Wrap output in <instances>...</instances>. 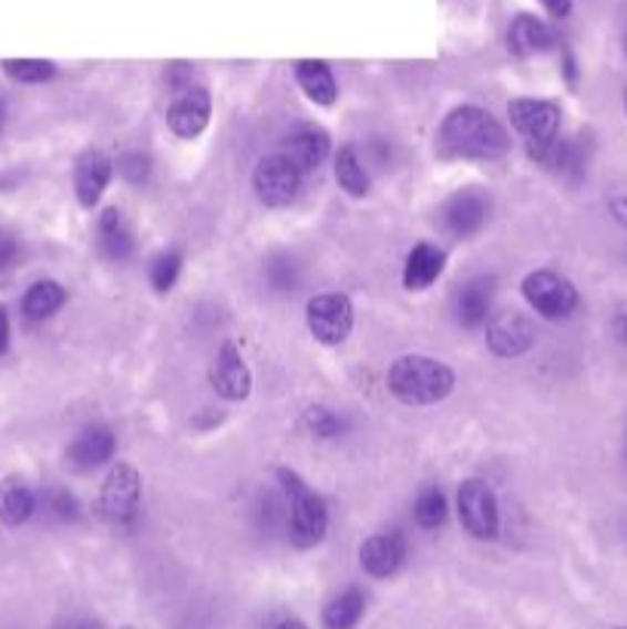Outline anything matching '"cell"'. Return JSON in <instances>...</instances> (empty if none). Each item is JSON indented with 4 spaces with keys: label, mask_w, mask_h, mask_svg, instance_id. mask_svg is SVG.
<instances>
[{
    "label": "cell",
    "mask_w": 627,
    "mask_h": 629,
    "mask_svg": "<svg viewBox=\"0 0 627 629\" xmlns=\"http://www.w3.org/2000/svg\"><path fill=\"white\" fill-rule=\"evenodd\" d=\"M436 145L443 157H464V161H492L502 157L511 142L502 123L490 111L477 105H462L446 114L440 123Z\"/></svg>",
    "instance_id": "obj_1"
},
{
    "label": "cell",
    "mask_w": 627,
    "mask_h": 629,
    "mask_svg": "<svg viewBox=\"0 0 627 629\" xmlns=\"http://www.w3.org/2000/svg\"><path fill=\"white\" fill-rule=\"evenodd\" d=\"M388 388L397 400L407 405H434L446 400L455 388V372L443 360L410 353L400 357L388 372Z\"/></svg>",
    "instance_id": "obj_2"
},
{
    "label": "cell",
    "mask_w": 627,
    "mask_h": 629,
    "mask_svg": "<svg viewBox=\"0 0 627 629\" xmlns=\"http://www.w3.org/2000/svg\"><path fill=\"white\" fill-rule=\"evenodd\" d=\"M277 476H280L284 495L289 501V537H292V544L301 549L317 547L327 537L329 528V513L323 497L311 492L308 483L292 470H280Z\"/></svg>",
    "instance_id": "obj_3"
},
{
    "label": "cell",
    "mask_w": 627,
    "mask_h": 629,
    "mask_svg": "<svg viewBox=\"0 0 627 629\" xmlns=\"http://www.w3.org/2000/svg\"><path fill=\"white\" fill-rule=\"evenodd\" d=\"M308 329L320 344H345L354 329V305L341 292L314 295L308 301Z\"/></svg>",
    "instance_id": "obj_4"
},
{
    "label": "cell",
    "mask_w": 627,
    "mask_h": 629,
    "mask_svg": "<svg viewBox=\"0 0 627 629\" xmlns=\"http://www.w3.org/2000/svg\"><path fill=\"white\" fill-rule=\"evenodd\" d=\"M523 298L530 301L532 310H538L547 320H563L578 308L575 286L554 270H532L523 280Z\"/></svg>",
    "instance_id": "obj_5"
},
{
    "label": "cell",
    "mask_w": 627,
    "mask_h": 629,
    "mask_svg": "<svg viewBox=\"0 0 627 629\" xmlns=\"http://www.w3.org/2000/svg\"><path fill=\"white\" fill-rule=\"evenodd\" d=\"M138 497H142V476L133 464H117L111 467L109 480L102 485L99 507L111 525H130L138 513Z\"/></svg>",
    "instance_id": "obj_6"
},
{
    "label": "cell",
    "mask_w": 627,
    "mask_h": 629,
    "mask_svg": "<svg viewBox=\"0 0 627 629\" xmlns=\"http://www.w3.org/2000/svg\"><path fill=\"white\" fill-rule=\"evenodd\" d=\"M253 188L265 206H289L296 200V194L301 188V173L296 163L289 161L287 154H271L256 166L253 175Z\"/></svg>",
    "instance_id": "obj_7"
},
{
    "label": "cell",
    "mask_w": 627,
    "mask_h": 629,
    "mask_svg": "<svg viewBox=\"0 0 627 629\" xmlns=\"http://www.w3.org/2000/svg\"><path fill=\"white\" fill-rule=\"evenodd\" d=\"M459 516L477 540H492L498 535V501L483 480H467L459 488Z\"/></svg>",
    "instance_id": "obj_8"
},
{
    "label": "cell",
    "mask_w": 627,
    "mask_h": 629,
    "mask_svg": "<svg viewBox=\"0 0 627 629\" xmlns=\"http://www.w3.org/2000/svg\"><path fill=\"white\" fill-rule=\"evenodd\" d=\"M209 114H213V102L204 86H185L169 105V130L182 138H197L209 126Z\"/></svg>",
    "instance_id": "obj_9"
},
{
    "label": "cell",
    "mask_w": 627,
    "mask_h": 629,
    "mask_svg": "<svg viewBox=\"0 0 627 629\" xmlns=\"http://www.w3.org/2000/svg\"><path fill=\"white\" fill-rule=\"evenodd\" d=\"M511 123L520 133L526 135V142H547L559 135V107L554 102L542 99H517L507 105Z\"/></svg>",
    "instance_id": "obj_10"
},
{
    "label": "cell",
    "mask_w": 627,
    "mask_h": 629,
    "mask_svg": "<svg viewBox=\"0 0 627 629\" xmlns=\"http://www.w3.org/2000/svg\"><path fill=\"white\" fill-rule=\"evenodd\" d=\"M486 341H490L492 353L514 360V357H523L535 344V332H532V322L523 313L511 310V313L492 317L490 329H486Z\"/></svg>",
    "instance_id": "obj_11"
},
{
    "label": "cell",
    "mask_w": 627,
    "mask_h": 629,
    "mask_svg": "<svg viewBox=\"0 0 627 629\" xmlns=\"http://www.w3.org/2000/svg\"><path fill=\"white\" fill-rule=\"evenodd\" d=\"M213 388L218 390V396L232 402L246 400L253 390V372L234 341H225L218 350L216 365H213Z\"/></svg>",
    "instance_id": "obj_12"
},
{
    "label": "cell",
    "mask_w": 627,
    "mask_h": 629,
    "mask_svg": "<svg viewBox=\"0 0 627 629\" xmlns=\"http://www.w3.org/2000/svg\"><path fill=\"white\" fill-rule=\"evenodd\" d=\"M486 213H490V206H486L483 194H477V190H459L455 197L446 200L440 221H443V228L450 230L452 237L464 240V237H471V234H477L483 228Z\"/></svg>",
    "instance_id": "obj_13"
},
{
    "label": "cell",
    "mask_w": 627,
    "mask_h": 629,
    "mask_svg": "<svg viewBox=\"0 0 627 629\" xmlns=\"http://www.w3.org/2000/svg\"><path fill=\"white\" fill-rule=\"evenodd\" d=\"M114 448H117V440L109 427H86L81 436H74L69 452H65V461H69L71 470L90 473V470L109 464L114 457Z\"/></svg>",
    "instance_id": "obj_14"
},
{
    "label": "cell",
    "mask_w": 627,
    "mask_h": 629,
    "mask_svg": "<svg viewBox=\"0 0 627 629\" xmlns=\"http://www.w3.org/2000/svg\"><path fill=\"white\" fill-rule=\"evenodd\" d=\"M407 556V540L400 532H382L372 535L360 549V563L372 577H391L403 565Z\"/></svg>",
    "instance_id": "obj_15"
},
{
    "label": "cell",
    "mask_w": 627,
    "mask_h": 629,
    "mask_svg": "<svg viewBox=\"0 0 627 629\" xmlns=\"http://www.w3.org/2000/svg\"><path fill=\"white\" fill-rule=\"evenodd\" d=\"M111 182V161L102 154V151H86L81 161H78V169H74V190H78V200L86 209H93L102 194L109 188Z\"/></svg>",
    "instance_id": "obj_16"
},
{
    "label": "cell",
    "mask_w": 627,
    "mask_h": 629,
    "mask_svg": "<svg viewBox=\"0 0 627 629\" xmlns=\"http://www.w3.org/2000/svg\"><path fill=\"white\" fill-rule=\"evenodd\" d=\"M554 43H557L554 28L542 22V19H535V16H517L507 28V47L517 55L547 53Z\"/></svg>",
    "instance_id": "obj_17"
},
{
    "label": "cell",
    "mask_w": 627,
    "mask_h": 629,
    "mask_svg": "<svg viewBox=\"0 0 627 629\" xmlns=\"http://www.w3.org/2000/svg\"><path fill=\"white\" fill-rule=\"evenodd\" d=\"M443 265H446L443 249H436L431 243H419L403 265V286L410 292H422L431 282H436V277L443 274Z\"/></svg>",
    "instance_id": "obj_18"
},
{
    "label": "cell",
    "mask_w": 627,
    "mask_h": 629,
    "mask_svg": "<svg viewBox=\"0 0 627 629\" xmlns=\"http://www.w3.org/2000/svg\"><path fill=\"white\" fill-rule=\"evenodd\" d=\"M99 243L109 258L114 261H126L130 255L136 252V234L133 225L126 221V215L121 209H105L99 218Z\"/></svg>",
    "instance_id": "obj_19"
},
{
    "label": "cell",
    "mask_w": 627,
    "mask_h": 629,
    "mask_svg": "<svg viewBox=\"0 0 627 629\" xmlns=\"http://www.w3.org/2000/svg\"><path fill=\"white\" fill-rule=\"evenodd\" d=\"M287 154L289 161L299 166V173H314V169H320L323 161L329 157V138L323 130H317V126H305L299 130L296 135H289V145H287Z\"/></svg>",
    "instance_id": "obj_20"
},
{
    "label": "cell",
    "mask_w": 627,
    "mask_h": 629,
    "mask_svg": "<svg viewBox=\"0 0 627 629\" xmlns=\"http://www.w3.org/2000/svg\"><path fill=\"white\" fill-rule=\"evenodd\" d=\"M492 310V280L490 277H477V280H467L455 295V313L464 326H483L490 320Z\"/></svg>",
    "instance_id": "obj_21"
},
{
    "label": "cell",
    "mask_w": 627,
    "mask_h": 629,
    "mask_svg": "<svg viewBox=\"0 0 627 629\" xmlns=\"http://www.w3.org/2000/svg\"><path fill=\"white\" fill-rule=\"evenodd\" d=\"M296 81L305 90V95L311 102H317V105H332L339 99L336 78H332L327 62H320V59H301L299 65H296Z\"/></svg>",
    "instance_id": "obj_22"
},
{
    "label": "cell",
    "mask_w": 627,
    "mask_h": 629,
    "mask_svg": "<svg viewBox=\"0 0 627 629\" xmlns=\"http://www.w3.org/2000/svg\"><path fill=\"white\" fill-rule=\"evenodd\" d=\"M38 509V495L28 488L22 480H7L0 483V523L3 525H25Z\"/></svg>",
    "instance_id": "obj_23"
},
{
    "label": "cell",
    "mask_w": 627,
    "mask_h": 629,
    "mask_svg": "<svg viewBox=\"0 0 627 629\" xmlns=\"http://www.w3.org/2000/svg\"><path fill=\"white\" fill-rule=\"evenodd\" d=\"M62 305H65V289L55 280H38L22 298V313H25V320L43 322L50 320Z\"/></svg>",
    "instance_id": "obj_24"
},
{
    "label": "cell",
    "mask_w": 627,
    "mask_h": 629,
    "mask_svg": "<svg viewBox=\"0 0 627 629\" xmlns=\"http://www.w3.org/2000/svg\"><path fill=\"white\" fill-rule=\"evenodd\" d=\"M336 178L341 190H348L351 197H363L369 190V169L363 157L357 154V147L345 145L336 157Z\"/></svg>",
    "instance_id": "obj_25"
},
{
    "label": "cell",
    "mask_w": 627,
    "mask_h": 629,
    "mask_svg": "<svg viewBox=\"0 0 627 629\" xmlns=\"http://www.w3.org/2000/svg\"><path fill=\"white\" fill-rule=\"evenodd\" d=\"M360 615H363V592L348 589L323 608V623H327V629H351L357 627Z\"/></svg>",
    "instance_id": "obj_26"
},
{
    "label": "cell",
    "mask_w": 627,
    "mask_h": 629,
    "mask_svg": "<svg viewBox=\"0 0 627 629\" xmlns=\"http://www.w3.org/2000/svg\"><path fill=\"white\" fill-rule=\"evenodd\" d=\"M3 71L19 83H43L53 78L55 65L47 59H10L3 62Z\"/></svg>",
    "instance_id": "obj_27"
},
{
    "label": "cell",
    "mask_w": 627,
    "mask_h": 629,
    "mask_svg": "<svg viewBox=\"0 0 627 629\" xmlns=\"http://www.w3.org/2000/svg\"><path fill=\"white\" fill-rule=\"evenodd\" d=\"M178 270H182V255L176 249L169 252H161L154 261H151V286L157 292H169L178 280Z\"/></svg>",
    "instance_id": "obj_28"
},
{
    "label": "cell",
    "mask_w": 627,
    "mask_h": 629,
    "mask_svg": "<svg viewBox=\"0 0 627 629\" xmlns=\"http://www.w3.org/2000/svg\"><path fill=\"white\" fill-rule=\"evenodd\" d=\"M415 519L422 528H436L446 519V497L436 488H424L419 501H415Z\"/></svg>",
    "instance_id": "obj_29"
},
{
    "label": "cell",
    "mask_w": 627,
    "mask_h": 629,
    "mask_svg": "<svg viewBox=\"0 0 627 629\" xmlns=\"http://www.w3.org/2000/svg\"><path fill=\"white\" fill-rule=\"evenodd\" d=\"M43 509L53 516L55 523H74L78 516H81V504H78V497L65 492V488H50V492H43Z\"/></svg>",
    "instance_id": "obj_30"
},
{
    "label": "cell",
    "mask_w": 627,
    "mask_h": 629,
    "mask_svg": "<svg viewBox=\"0 0 627 629\" xmlns=\"http://www.w3.org/2000/svg\"><path fill=\"white\" fill-rule=\"evenodd\" d=\"M305 427L311 430L317 440H332L341 433V417L332 412V409H323V405H314L305 412Z\"/></svg>",
    "instance_id": "obj_31"
},
{
    "label": "cell",
    "mask_w": 627,
    "mask_h": 629,
    "mask_svg": "<svg viewBox=\"0 0 627 629\" xmlns=\"http://www.w3.org/2000/svg\"><path fill=\"white\" fill-rule=\"evenodd\" d=\"M265 277L274 292H289L296 286V265L287 255H274L271 261L265 265Z\"/></svg>",
    "instance_id": "obj_32"
},
{
    "label": "cell",
    "mask_w": 627,
    "mask_h": 629,
    "mask_svg": "<svg viewBox=\"0 0 627 629\" xmlns=\"http://www.w3.org/2000/svg\"><path fill=\"white\" fill-rule=\"evenodd\" d=\"M117 173H121L130 185H142V182H148L151 161L145 157V154H138V151H133V154H123L121 161H117Z\"/></svg>",
    "instance_id": "obj_33"
},
{
    "label": "cell",
    "mask_w": 627,
    "mask_h": 629,
    "mask_svg": "<svg viewBox=\"0 0 627 629\" xmlns=\"http://www.w3.org/2000/svg\"><path fill=\"white\" fill-rule=\"evenodd\" d=\"M613 332H615V338L621 341L627 348V301L621 305V308L615 310V320H613Z\"/></svg>",
    "instance_id": "obj_34"
},
{
    "label": "cell",
    "mask_w": 627,
    "mask_h": 629,
    "mask_svg": "<svg viewBox=\"0 0 627 629\" xmlns=\"http://www.w3.org/2000/svg\"><path fill=\"white\" fill-rule=\"evenodd\" d=\"M538 3H542L551 16H557V19L573 13V0H538Z\"/></svg>",
    "instance_id": "obj_35"
},
{
    "label": "cell",
    "mask_w": 627,
    "mask_h": 629,
    "mask_svg": "<svg viewBox=\"0 0 627 629\" xmlns=\"http://www.w3.org/2000/svg\"><path fill=\"white\" fill-rule=\"evenodd\" d=\"M10 350V317H7V308L0 305V357Z\"/></svg>",
    "instance_id": "obj_36"
},
{
    "label": "cell",
    "mask_w": 627,
    "mask_h": 629,
    "mask_svg": "<svg viewBox=\"0 0 627 629\" xmlns=\"http://www.w3.org/2000/svg\"><path fill=\"white\" fill-rule=\"evenodd\" d=\"M16 258V243L10 237H0V268H10Z\"/></svg>",
    "instance_id": "obj_37"
},
{
    "label": "cell",
    "mask_w": 627,
    "mask_h": 629,
    "mask_svg": "<svg viewBox=\"0 0 627 629\" xmlns=\"http://www.w3.org/2000/svg\"><path fill=\"white\" fill-rule=\"evenodd\" d=\"M65 629H102L99 620H90V617H78V620H69Z\"/></svg>",
    "instance_id": "obj_38"
},
{
    "label": "cell",
    "mask_w": 627,
    "mask_h": 629,
    "mask_svg": "<svg viewBox=\"0 0 627 629\" xmlns=\"http://www.w3.org/2000/svg\"><path fill=\"white\" fill-rule=\"evenodd\" d=\"M613 213H615V218H618V221H625V225H627V197H621V200L613 203Z\"/></svg>",
    "instance_id": "obj_39"
},
{
    "label": "cell",
    "mask_w": 627,
    "mask_h": 629,
    "mask_svg": "<svg viewBox=\"0 0 627 629\" xmlns=\"http://www.w3.org/2000/svg\"><path fill=\"white\" fill-rule=\"evenodd\" d=\"M280 629H308L301 620H287V623H280Z\"/></svg>",
    "instance_id": "obj_40"
},
{
    "label": "cell",
    "mask_w": 627,
    "mask_h": 629,
    "mask_svg": "<svg viewBox=\"0 0 627 629\" xmlns=\"http://www.w3.org/2000/svg\"><path fill=\"white\" fill-rule=\"evenodd\" d=\"M3 126H7V105H3V99H0V133H3Z\"/></svg>",
    "instance_id": "obj_41"
},
{
    "label": "cell",
    "mask_w": 627,
    "mask_h": 629,
    "mask_svg": "<svg viewBox=\"0 0 627 629\" xmlns=\"http://www.w3.org/2000/svg\"><path fill=\"white\" fill-rule=\"evenodd\" d=\"M621 629H627V627H621Z\"/></svg>",
    "instance_id": "obj_42"
}]
</instances>
